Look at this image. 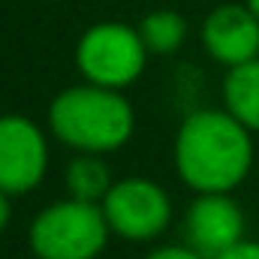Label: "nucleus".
<instances>
[{"label":"nucleus","mask_w":259,"mask_h":259,"mask_svg":"<svg viewBox=\"0 0 259 259\" xmlns=\"http://www.w3.org/2000/svg\"><path fill=\"white\" fill-rule=\"evenodd\" d=\"M253 163L250 130L229 112H193L175 139V166L187 187L199 193H229Z\"/></svg>","instance_id":"nucleus-1"},{"label":"nucleus","mask_w":259,"mask_h":259,"mask_svg":"<svg viewBox=\"0 0 259 259\" xmlns=\"http://www.w3.org/2000/svg\"><path fill=\"white\" fill-rule=\"evenodd\" d=\"M49 127L81 154H109L133 136V106L112 88L75 84L52 100Z\"/></svg>","instance_id":"nucleus-2"},{"label":"nucleus","mask_w":259,"mask_h":259,"mask_svg":"<svg viewBox=\"0 0 259 259\" xmlns=\"http://www.w3.org/2000/svg\"><path fill=\"white\" fill-rule=\"evenodd\" d=\"M103 205L66 199L42 208L30 223V250L39 259H94L109 241Z\"/></svg>","instance_id":"nucleus-3"},{"label":"nucleus","mask_w":259,"mask_h":259,"mask_svg":"<svg viewBox=\"0 0 259 259\" xmlns=\"http://www.w3.org/2000/svg\"><path fill=\"white\" fill-rule=\"evenodd\" d=\"M148 61L142 33L121 21H103L81 33L75 46V64L91 84L121 91L133 84Z\"/></svg>","instance_id":"nucleus-4"},{"label":"nucleus","mask_w":259,"mask_h":259,"mask_svg":"<svg viewBox=\"0 0 259 259\" xmlns=\"http://www.w3.org/2000/svg\"><path fill=\"white\" fill-rule=\"evenodd\" d=\"M103 214L115 235L127 241H151L169 226L172 205L160 184L148 178H127L112 184L103 199Z\"/></svg>","instance_id":"nucleus-5"},{"label":"nucleus","mask_w":259,"mask_h":259,"mask_svg":"<svg viewBox=\"0 0 259 259\" xmlns=\"http://www.w3.org/2000/svg\"><path fill=\"white\" fill-rule=\"evenodd\" d=\"M49 166V148L39 127L21 115L0 118V190L21 196L33 190Z\"/></svg>","instance_id":"nucleus-6"},{"label":"nucleus","mask_w":259,"mask_h":259,"mask_svg":"<svg viewBox=\"0 0 259 259\" xmlns=\"http://www.w3.org/2000/svg\"><path fill=\"white\" fill-rule=\"evenodd\" d=\"M187 244L205 259H217L244 241V214L226 193H199L184 217Z\"/></svg>","instance_id":"nucleus-7"},{"label":"nucleus","mask_w":259,"mask_h":259,"mask_svg":"<svg viewBox=\"0 0 259 259\" xmlns=\"http://www.w3.org/2000/svg\"><path fill=\"white\" fill-rule=\"evenodd\" d=\"M202 42L208 55L223 66H241L259 58V18L250 6L226 3L211 9L202 24Z\"/></svg>","instance_id":"nucleus-8"},{"label":"nucleus","mask_w":259,"mask_h":259,"mask_svg":"<svg viewBox=\"0 0 259 259\" xmlns=\"http://www.w3.org/2000/svg\"><path fill=\"white\" fill-rule=\"evenodd\" d=\"M223 100L232 118H238L250 133H259V58L226 72Z\"/></svg>","instance_id":"nucleus-9"},{"label":"nucleus","mask_w":259,"mask_h":259,"mask_svg":"<svg viewBox=\"0 0 259 259\" xmlns=\"http://www.w3.org/2000/svg\"><path fill=\"white\" fill-rule=\"evenodd\" d=\"M66 190L81 202H103L112 190V175L106 163L97 160V154H81L66 169Z\"/></svg>","instance_id":"nucleus-10"},{"label":"nucleus","mask_w":259,"mask_h":259,"mask_svg":"<svg viewBox=\"0 0 259 259\" xmlns=\"http://www.w3.org/2000/svg\"><path fill=\"white\" fill-rule=\"evenodd\" d=\"M139 33H142V42H145L148 52H154V55H172L187 39V21L178 12H172V9H157V12H151V15L142 18Z\"/></svg>","instance_id":"nucleus-11"},{"label":"nucleus","mask_w":259,"mask_h":259,"mask_svg":"<svg viewBox=\"0 0 259 259\" xmlns=\"http://www.w3.org/2000/svg\"><path fill=\"white\" fill-rule=\"evenodd\" d=\"M145 259H205L202 253H196L193 247L187 244V247H160V250H154V253H148Z\"/></svg>","instance_id":"nucleus-12"},{"label":"nucleus","mask_w":259,"mask_h":259,"mask_svg":"<svg viewBox=\"0 0 259 259\" xmlns=\"http://www.w3.org/2000/svg\"><path fill=\"white\" fill-rule=\"evenodd\" d=\"M217 259H259V244L256 241H238L235 247H229Z\"/></svg>","instance_id":"nucleus-13"},{"label":"nucleus","mask_w":259,"mask_h":259,"mask_svg":"<svg viewBox=\"0 0 259 259\" xmlns=\"http://www.w3.org/2000/svg\"><path fill=\"white\" fill-rule=\"evenodd\" d=\"M9 214H12V208H9V193L0 190V232H3L6 223H9Z\"/></svg>","instance_id":"nucleus-14"},{"label":"nucleus","mask_w":259,"mask_h":259,"mask_svg":"<svg viewBox=\"0 0 259 259\" xmlns=\"http://www.w3.org/2000/svg\"><path fill=\"white\" fill-rule=\"evenodd\" d=\"M247 6H250V12L259 18V0H247Z\"/></svg>","instance_id":"nucleus-15"}]
</instances>
